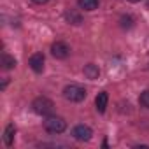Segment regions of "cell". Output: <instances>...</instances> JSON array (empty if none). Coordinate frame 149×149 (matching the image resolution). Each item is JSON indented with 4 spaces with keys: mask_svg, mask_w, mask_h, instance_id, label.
Here are the masks:
<instances>
[{
    "mask_svg": "<svg viewBox=\"0 0 149 149\" xmlns=\"http://www.w3.org/2000/svg\"><path fill=\"white\" fill-rule=\"evenodd\" d=\"M7 84H9V77H4V81H2V86H0V90H6V88H7Z\"/></svg>",
    "mask_w": 149,
    "mask_h": 149,
    "instance_id": "15",
    "label": "cell"
},
{
    "mask_svg": "<svg viewBox=\"0 0 149 149\" xmlns=\"http://www.w3.org/2000/svg\"><path fill=\"white\" fill-rule=\"evenodd\" d=\"M133 23H135V21H133V18H132V16H128V14H125V16H121V18H119V26H121V28H132V26H133Z\"/></svg>",
    "mask_w": 149,
    "mask_h": 149,
    "instance_id": "13",
    "label": "cell"
},
{
    "mask_svg": "<svg viewBox=\"0 0 149 149\" xmlns=\"http://www.w3.org/2000/svg\"><path fill=\"white\" fill-rule=\"evenodd\" d=\"M128 2H133L135 4V2H140V0H128Z\"/></svg>",
    "mask_w": 149,
    "mask_h": 149,
    "instance_id": "17",
    "label": "cell"
},
{
    "mask_svg": "<svg viewBox=\"0 0 149 149\" xmlns=\"http://www.w3.org/2000/svg\"><path fill=\"white\" fill-rule=\"evenodd\" d=\"M0 65H2V68H4V70H11V68H14V67H16V60H14V56H11V54L4 53V54H2V58H0Z\"/></svg>",
    "mask_w": 149,
    "mask_h": 149,
    "instance_id": "11",
    "label": "cell"
},
{
    "mask_svg": "<svg viewBox=\"0 0 149 149\" xmlns=\"http://www.w3.org/2000/svg\"><path fill=\"white\" fill-rule=\"evenodd\" d=\"M32 111L39 116H49L54 111V102L47 97H37L32 102Z\"/></svg>",
    "mask_w": 149,
    "mask_h": 149,
    "instance_id": "1",
    "label": "cell"
},
{
    "mask_svg": "<svg viewBox=\"0 0 149 149\" xmlns=\"http://www.w3.org/2000/svg\"><path fill=\"white\" fill-rule=\"evenodd\" d=\"M63 97L68 102H83L86 98V88L81 84H67L63 88Z\"/></svg>",
    "mask_w": 149,
    "mask_h": 149,
    "instance_id": "3",
    "label": "cell"
},
{
    "mask_svg": "<svg viewBox=\"0 0 149 149\" xmlns=\"http://www.w3.org/2000/svg\"><path fill=\"white\" fill-rule=\"evenodd\" d=\"M44 128H46V132H49L53 135H58V133H63L67 130V121L60 116H51L49 114L44 119Z\"/></svg>",
    "mask_w": 149,
    "mask_h": 149,
    "instance_id": "2",
    "label": "cell"
},
{
    "mask_svg": "<svg viewBox=\"0 0 149 149\" xmlns=\"http://www.w3.org/2000/svg\"><path fill=\"white\" fill-rule=\"evenodd\" d=\"M83 72H84V77H86V79H91V81L98 79V76H100V68H98V65H95V63L84 65Z\"/></svg>",
    "mask_w": 149,
    "mask_h": 149,
    "instance_id": "9",
    "label": "cell"
},
{
    "mask_svg": "<svg viewBox=\"0 0 149 149\" xmlns=\"http://www.w3.org/2000/svg\"><path fill=\"white\" fill-rule=\"evenodd\" d=\"M44 63H46V58H44L42 53H33V54L30 56V60H28L30 68H32L33 72H37V74H40V72L44 70Z\"/></svg>",
    "mask_w": 149,
    "mask_h": 149,
    "instance_id": "6",
    "label": "cell"
},
{
    "mask_svg": "<svg viewBox=\"0 0 149 149\" xmlns=\"http://www.w3.org/2000/svg\"><path fill=\"white\" fill-rule=\"evenodd\" d=\"M72 137L79 142H88L93 137V130L88 125H76L72 128Z\"/></svg>",
    "mask_w": 149,
    "mask_h": 149,
    "instance_id": "4",
    "label": "cell"
},
{
    "mask_svg": "<svg viewBox=\"0 0 149 149\" xmlns=\"http://www.w3.org/2000/svg\"><path fill=\"white\" fill-rule=\"evenodd\" d=\"M14 133H16V126L11 123L6 126V132H4V144L6 146H11L13 140H14Z\"/></svg>",
    "mask_w": 149,
    "mask_h": 149,
    "instance_id": "12",
    "label": "cell"
},
{
    "mask_svg": "<svg viewBox=\"0 0 149 149\" xmlns=\"http://www.w3.org/2000/svg\"><path fill=\"white\" fill-rule=\"evenodd\" d=\"M33 4H37V6H44V4H47L49 0H32Z\"/></svg>",
    "mask_w": 149,
    "mask_h": 149,
    "instance_id": "16",
    "label": "cell"
},
{
    "mask_svg": "<svg viewBox=\"0 0 149 149\" xmlns=\"http://www.w3.org/2000/svg\"><path fill=\"white\" fill-rule=\"evenodd\" d=\"M139 104L144 107V109H149V90L142 91L140 97H139Z\"/></svg>",
    "mask_w": 149,
    "mask_h": 149,
    "instance_id": "14",
    "label": "cell"
},
{
    "mask_svg": "<svg viewBox=\"0 0 149 149\" xmlns=\"http://www.w3.org/2000/svg\"><path fill=\"white\" fill-rule=\"evenodd\" d=\"M77 6H79V9L91 13V11H97L98 9L100 2H98V0H77Z\"/></svg>",
    "mask_w": 149,
    "mask_h": 149,
    "instance_id": "10",
    "label": "cell"
},
{
    "mask_svg": "<svg viewBox=\"0 0 149 149\" xmlns=\"http://www.w3.org/2000/svg\"><path fill=\"white\" fill-rule=\"evenodd\" d=\"M65 19H67L68 25H76L77 26V25L83 23V14L77 9H68V11H65Z\"/></svg>",
    "mask_w": 149,
    "mask_h": 149,
    "instance_id": "7",
    "label": "cell"
},
{
    "mask_svg": "<svg viewBox=\"0 0 149 149\" xmlns=\"http://www.w3.org/2000/svg\"><path fill=\"white\" fill-rule=\"evenodd\" d=\"M51 54H53L56 60H65V58L70 54V47L67 46V42L56 40V42H53V46H51Z\"/></svg>",
    "mask_w": 149,
    "mask_h": 149,
    "instance_id": "5",
    "label": "cell"
},
{
    "mask_svg": "<svg viewBox=\"0 0 149 149\" xmlns=\"http://www.w3.org/2000/svg\"><path fill=\"white\" fill-rule=\"evenodd\" d=\"M107 104H109V95H107V91H100V93L97 95V98H95L97 111H98L100 114H104L105 109H107Z\"/></svg>",
    "mask_w": 149,
    "mask_h": 149,
    "instance_id": "8",
    "label": "cell"
}]
</instances>
